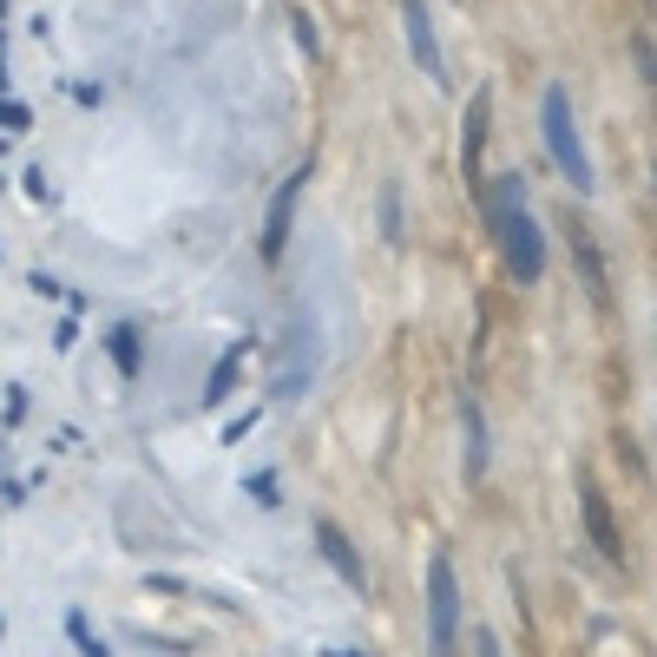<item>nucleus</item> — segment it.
Returning <instances> with one entry per match:
<instances>
[{
	"instance_id": "4",
	"label": "nucleus",
	"mask_w": 657,
	"mask_h": 657,
	"mask_svg": "<svg viewBox=\"0 0 657 657\" xmlns=\"http://www.w3.org/2000/svg\"><path fill=\"white\" fill-rule=\"evenodd\" d=\"M401 26H408V53H415V66H421L434 86H448V59H441V39H434V13H428V0H401Z\"/></svg>"
},
{
	"instance_id": "15",
	"label": "nucleus",
	"mask_w": 657,
	"mask_h": 657,
	"mask_svg": "<svg viewBox=\"0 0 657 657\" xmlns=\"http://www.w3.org/2000/svg\"><path fill=\"white\" fill-rule=\"evenodd\" d=\"M0 125H7V132H26L33 118H26V105H20V99H0Z\"/></svg>"
},
{
	"instance_id": "9",
	"label": "nucleus",
	"mask_w": 657,
	"mask_h": 657,
	"mask_svg": "<svg viewBox=\"0 0 657 657\" xmlns=\"http://www.w3.org/2000/svg\"><path fill=\"white\" fill-rule=\"evenodd\" d=\"M573 257H579V270H586V290H592V303H605V263H599V243H592V230H579V224H573Z\"/></svg>"
},
{
	"instance_id": "2",
	"label": "nucleus",
	"mask_w": 657,
	"mask_h": 657,
	"mask_svg": "<svg viewBox=\"0 0 657 657\" xmlns=\"http://www.w3.org/2000/svg\"><path fill=\"white\" fill-rule=\"evenodd\" d=\"M540 125H546V145H553L559 171H566V178L579 184V197H586V191H592V158H586V138H579V125H573V92H566V86H546Z\"/></svg>"
},
{
	"instance_id": "14",
	"label": "nucleus",
	"mask_w": 657,
	"mask_h": 657,
	"mask_svg": "<svg viewBox=\"0 0 657 657\" xmlns=\"http://www.w3.org/2000/svg\"><path fill=\"white\" fill-rule=\"evenodd\" d=\"M243 494H250L257 507H276V480H270V474H250V480H243Z\"/></svg>"
},
{
	"instance_id": "5",
	"label": "nucleus",
	"mask_w": 657,
	"mask_h": 657,
	"mask_svg": "<svg viewBox=\"0 0 657 657\" xmlns=\"http://www.w3.org/2000/svg\"><path fill=\"white\" fill-rule=\"evenodd\" d=\"M579 520H586V540H592L612 566H625V540H619V520H612V507H605L599 480H579Z\"/></svg>"
},
{
	"instance_id": "18",
	"label": "nucleus",
	"mask_w": 657,
	"mask_h": 657,
	"mask_svg": "<svg viewBox=\"0 0 657 657\" xmlns=\"http://www.w3.org/2000/svg\"><path fill=\"white\" fill-rule=\"evenodd\" d=\"M336 657H349V652H336Z\"/></svg>"
},
{
	"instance_id": "12",
	"label": "nucleus",
	"mask_w": 657,
	"mask_h": 657,
	"mask_svg": "<svg viewBox=\"0 0 657 657\" xmlns=\"http://www.w3.org/2000/svg\"><path fill=\"white\" fill-rule=\"evenodd\" d=\"M112 355H118L125 375H138V336H132V329H112Z\"/></svg>"
},
{
	"instance_id": "1",
	"label": "nucleus",
	"mask_w": 657,
	"mask_h": 657,
	"mask_svg": "<svg viewBox=\"0 0 657 657\" xmlns=\"http://www.w3.org/2000/svg\"><path fill=\"white\" fill-rule=\"evenodd\" d=\"M487 211H494V230H500V250H507L513 283H540V276H546V237H540V224H533V204H526L520 171H507V178L494 184Z\"/></svg>"
},
{
	"instance_id": "8",
	"label": "nucleus",
	"mask_w": 657,
	"mask_h": 657,
	"mask_svg": "<svg viewBox=\"0 0 657 657\" xmlns=\"http://www.w3.org/2000/svg\"><path fill=\"white\" fill-rule=\"evenodd\" d=\"M487 92H474V105H467V125H461V171H467V184L480 178V151H487Z\"/></svg>"
},
{
	"instance_id": "16",
	"label": "nucleus",
	"mask_w": 657,
	"mask_h": 657,
	"mask_svg": "<svg viewBox=\"0 0 657 657\" xmlns=\"http://www.w3.org/2000/svg\"><path fill=\"white\" fill-rule=\"evenodd\" d=\"M382 217H388L382 230H388V237H401V197H395V184H388V197H382Z\"/></svg>"
},
{
	"instance_id": "7",
	"label": "nucleus",
	"mask_w": 657,
	"mask_h": 657,
	"mask_svg": "<svg viewBox=\"0 0 657 657\" xmlns=\"http://www.w3.org/2000/svg\"><path fill=\"white\" fill-rule=\"evenodd\" d=\"M316 546H322V559L342 573V586H355V592L369 586V573H362V559H355V546H349V533H342L336 520H316Z\"/></svg>"
},
{
	"instance_id": "6",
	"label": "nucleus",
	"mask_w": 657,
	"mask_h": 657,
	"mask_svg": "<svg viewBox=\"0 0 657 657\" xmlns=\"http://www.w3.org/2000/svg\"><path fill=\"white\" fill-rule=\"evenodd\" d=\"M309 171H316V165H296V171L283 178V191L270 197V224H263V257H270V263H276V257H283V243H290V217H296V197H303Z\"/></svg>"
},
{
	"instance_id": "10",
	"label": "nucleus",
	"mask_w": 657,
	"mask_h": 657,
	"mask_svg": "<svg viewBox=\"0 0 657 657\" xmlns=\"http://www.w3.org/2000/svg\"><path fill=\"white\" fill-rule=\"evenodd\" d=\"M461 415H467V474L480 480V474H487V415H480V401H474V395H467V408H461Z\"/></svg>"
},
{
	"instance_id": "11",
	"label": "nucleus",
	"mask_w": 657,
	"mask_h": 657,
	"mask_svg": "<svg viewBox=\"0 0 657 657\" xmlns=\"http://www.w3.org/2000/svg\"><path fill=\"white\" fill-rule=\"evenodd\" d=\"M243 355H250V349H243V342H237V349H230V355H224V362H217V375H211V382H204V401H224V395H230V388H237V369H243Z\"/></svg>"
},
{
	"instance_id": "13",
	"label": "nucleus",
	"mask_w": 657,
	"mask_h": 657,
	"mask_svg": "<svg viewBox=\"0 0 657 657\" xmlns=\"http://www.w3.org/2000/svg\"><path fill=\"white\" fill-rule=\"evenodd\" d=\"M66 632H72V645H79V657H112L105 645H99V638H92V632H86V619H79V612L66 619Z\"/></svg>"
},
{
	"instance_id": "3",
	"label": "nucleus",
	"mask_w": 657,
	"mask_h": 657,
	"mask_svg": "<svg viewBox=\"0 0 657 657\" xmlns=\"http://www.w3.org/2000/svg\"><path fill=\"white\" fill-rule=\"evenodd\" d=\"M454 632H461V579H454V559L434 553L428 559V652L454 657Z\"/></svg>"
},
{
	"instance_id": "17",
	"label": "nucleus",
	"mask_w": 657,
	"mask_h": 657,
	"mask_svg": "<svg viewBox=\"0 0 657 657\" xmlns=\"http://www.w3.org/2000/svg\"><path fill=\"white\" fill-rule=\"evenodd\" d=\"M474 657H500V638H494V632H487V625H480V632H474Z\"/></svg>"
}]
</instances>
